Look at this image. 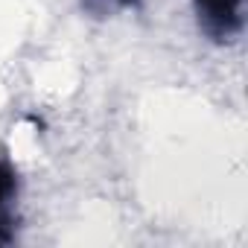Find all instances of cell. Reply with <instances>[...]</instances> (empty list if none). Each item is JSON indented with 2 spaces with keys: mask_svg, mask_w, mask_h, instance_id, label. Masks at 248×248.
Returning a JSON list of instances; mask_svg holds the SVG:
<instances>
[{
  "mask_svg": "<svg viewBox=\"0 0 248 248\" xmlns=\"http://www.w3.org/2000/svg\"><path fill=\"white\" fill-rule=\"evenodd\" d=\"M199 30L213 44H231L245 27V0H190Z\"/></svg>",
  "mask_w": 248,
  "mask_h": 248,
  "instance_id": "obj_1",
  "label": "cell"
},
{
  "mask_svg": "<svg viewBox=\"0 0 248 248\" xmlns=\"http://www.w3.org/2000/svg\"><path fill=\"white\" fill-rule=\"evenodd\" d=\"M18 199V170L12 161L0 158V245H9L15 239V213L12 204Z\"/></svg>",
  "mask_w": 248,
  "mask_h": 248,
  "instance_id": "obj_2",
  "label": "cell"
},
{
  "mask_svg": "<svg viewBox=\"0 0 248 248\" xmlns=\"http://www.w3.org/2000/svg\"><path fill=\"white\" fill-rule=\"evenodd\" d=\"M82 6L91 12V15H114V12H123V9H140V0H82Z\"/></svg>",
  "mask_w": 248,
  "mask_h": 248,
  "instance_id": "obj_3",
  "label": "cell"
}]
</instances>
